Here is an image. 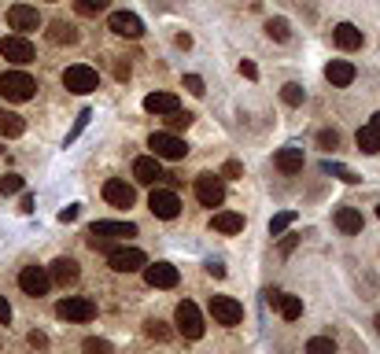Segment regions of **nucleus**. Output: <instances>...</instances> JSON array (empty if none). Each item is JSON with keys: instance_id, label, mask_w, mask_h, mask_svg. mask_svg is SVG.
<instances>
[{"instance_id": "nucleus-1", "label": "nucleus", "mask_w": 380, "mask_h": 354, "mask_svg": "<svg viewBox=\"0 0 380 354\" xmlns=\"http://www.w3.org/2000/svg\"><path fill=\"white\" fill-rule=\"evenodd\" d=\"M129 236H137L133 222H96L89 229V248L93 251H111L115 240H129Z\"/></svg>"}, {"instance_id": "nucleus-2", "label": "nucleus", "mask_w": 380, "mask_h": 354, "mask_svg": "<svg viewBox=\"0 0 380 354\" xmlns=\"http://www.w3.org/2000/svg\"><path fill=\"white\" fill-rule=\"evenodd\" d=\"M34 92H37V81L30 78L26 70L0 74V96H4L8 104H26V100H34Z\"/></svg>"}, {"instance_id": "nucleus-3", "label": "nucleus", "mask_w": 380, "mask_h": 354, "mask_svg": "<svg viewBox=\"0 0 380 354\" xmlns=\"http://www.w3.org/2000/svg\"><path fill=\"white\" fill-rule=\"evenodd\" d=\"M148 148L155 152L159 159H170V163H178V159L189 155V148H184V141L173 130H162V133H151L148 137Z\"/></svg>"}, {"instance_id": "nucleus-4", "label": "nucleus", "mask_w": 380, "mask_h": 354, "mask_svg": "<svg viewBox=\"0 0 380 354\" xmlns=\"http://www.w3.org/2000/svg\"><path fill=\"white\" fill-rule=\"evenodd\" d=\"M173 321H178V332L184 340H200L203 336V314H200V306L196 303H178V310H173Z\"/></svg>"}, {"instance_id": "nucleus-5", "label": "nucleus", "mask_w": 380, "mask_h": 354, "mask_svg": "<svg viewBox=\"0 0 380 354\" xmlns=\"http://www.w3.org/2000/svg\"><path fill=\"white\" fill-rule=\"evenodd\" d=\"M107 262H111L115 273H137L148 266V255L140 248H111L107 251Z\"/></svg>"}, {"instance_id": "nucleus-6", "label": "nucleus", "mask_w": 380, "mask_h": 354, "mask_svg": "<svg viewBox=\"0 0 380 354\" xmlns=\"http://www.w3.org/2000/svg\"><path fill=\"white\" fill-rule=\"evenodd\" d=\"M148 210L155 214V218H162V222L178 218V214H181V199H178V192H170V188H155V185H151Z\"/></svg>"}, {"instance_id": "nucleus-7", "label": "nucleus", "mask_w": 380, "mask_h": 354, "mask_svg": "<svg viewBox=\"0 0 380 354\" xmlns=\"http://www.w3.org/2000/svg\"><path fill=\"white\" fill-rule=\"evenodd\" d=\"M63 85H67L70 92L85 96V92H96L100 78H96V70H93V67H85V63H74V67L63 70Z\"/></svg>"}, {"instance_id": "nucleus-8", "label": "nucleus", "mask_w": 380, "mask_h": 354, "mask_svg": "<svg viewBox=\"0 0 380 354\" xmlns=\"http://www.w3.org/2000/svg\"><path fill=\"white\" fill-rule=\"evenodd\" d=\"M196 199L203 203V207H222V203H225L222 174H200L196 177Z\"/></svg>"}, {"instance_id": "nucleus-9", "label": "nucleus", "mask_w": 380, "mask_h": 354, "mask_svg": "<svg viewBox=\"0 0 380 354\" xmlns=\"http://www.w3.org/2000/svg\"><path fill=\"white\" fill-rule=\"evenodd\" d=\"M211 317L214 325H240L244 321V306L233 295H214L211 299Z\"/></svg>"}, {"instance_id": "nucleus-10", "label": "nucleus", "mask_w": 380, "mask_h": 354, "mask_svg": "<svg viewBox=\"0 0 380 354\" xmlns=\"http://www.w3.org/2000/svg\"><path fill=\"white\" fill-rule=\"evenodd\" d=\"M0 56L8 63H19V67H26V63H34V45L26 41V34H12L0 41Z\"/></svg>"}, {"instance_id": "nucleus-11", "label": "nucleus", "mask_w": 380, "mask_h": 354, "mask_svg": "<svg viewBox=\"0 0 380 354\" xmlns=\"http://www.w3.org/2000/svg\"><path fill=\"white\" fill-rule=\"evenodd\" d=\"M56 314L63 321H93L96 317V303H93V299H85V295H67L56 306Z\"/></svg>"}, {"instance_id": "nucleus-12", "label": "nucleus", "mask_w": 380, "mask_h": 354, "mask_svg": "<svg viewBox=\"0 0 380 354\" xmlns=\"http://www.w3.org/2000/svg\"><path fill=\"white\" fill-rule=\"evenodd\" d=\"M19 288H23L26 295H48L52 273L45 270V266H23V273H19Z\"/></svg>"}, {"instance_id": "nucleus-13", "label": "nucleus", "mask_w": 380, "mask_h": 354, "mask_svg": "<svg viewBox=\"0 0 380 354\" xmlns=\"http://www.w3.org/2000/svg\"><path fill=\"white\" fill-rule=\"evenodd\" d=\"M8 26L19 30V34H30V30H37V26H41L37 8H30V4H12V8H8Z\"/></svg>"}, {"instance_id": "nucleus-14", "label": "nucleus", "mask_w": 380, "mask_h": 354, "mask_svg": "<svg viewBox=\"0 0 380 354\" xmlns=\"http://www.w3.org/2000/svg\"><path fill=\"white\" fill-rule=\"evenodd\" d=\"M144 281L151 288H178L181 273H178V266H170V262H151V266H144Z\"/></svg>"}, {"instance_id": "nucleus-15", "label": "nucleus", "mask_w": 380, "mask_h": 354, "mask_svg": "<svg viewBox=\"0 0 380 354\" xmlns=\"http://www.w3.org/2000/svg\"><path fill=\"white\" fill-rule=\"evenodd\" d=\"M133 177L140 181V185H159L162 177V163H159V155L151 152V155H140V159H133Z\"/></svg>"}, {"instance_id": "nucleus-16", "label": "nucleus", "mask_w": 380, "mask_h": 354, "mask_svg": "<svg viewBox=\"0 0 380 354\" xmlns=\"http://www.w3.org/2000/svg\"><path fill=\"white\" fill-rule=\"evenodd\" d=\"M104 199L111 203V207H122L126 210V207H133V203H137V188L126 185V181H118V177H111L104 185Z\"/></svg>"}, {"instance_id": "nucleus-17", "label": "nucleus", "mask_w": 380, "mask_h": 354, "mask_svg": "<svg viewBox=\"0 0 380 354\" xmlns=\"http://www.w3.org/2000/svg\"><path fill=\"white\" fill-rule=\"evenodd\" d=\"M107 26H111L118 37H140L144 34V23H140L133 12H115L111 19H107Z\"/></svg>"}, {"instance_id": "nucleus-18", "label": "nucleus", "mask_w": 380, "mask_h": 354, "mask_svg": "<svg viewBox=\"0 0 380 354\" xmlns=\"http://www.w3.org/2000/svg\"><path fill=\"white\" fill-rule=\"evenodd\" d=\"M211 229L214 233H222V236H236V233H244V214H236V210H218L211 218Z\"/></svg>"}, {"instance_id": "nucleus-19", "label": "nucleus", "mask_w": 380, "mask_h": 354, "mask_svg": "<svg viewBox=\"0 0 380 354\" xmlns=\"http://www.w3.org/2000/svg\"><path fill=\"white\" fill-rule=\"evenodd\" d=\"M181 107V100L173 92H151V96H144V111H151V115H173Z\"/></svg>"}, {"instance_id": "nucleus-20", "label": "nucleus", "mask_w": 380, "mask_h": 354, "mask_svg": "<svg viewBox=\"0 0 380 354\" xmlns=\"http://www.w3.org/2000/svg\"><path fill=\"white\" fill-rule=\"evenodd\" d=\"M332 41H336V45H340L343 52H354V48H362V30H358V26H351V23H340V26H336L332 30Z\"/></svg>"}, {"instance_id": "nucleus-21", "label": "nucleus", "mask_w": 380, "mask_h": 354, "mask_svg": "<svg viewBox=\"0 0 380 354\" xmlns=\"http://www.w3.org/2000/svg\"><path fill=\"white\" fill-rule=\"evenodd\" d=\"M274 163H277V170H281V174H299V170H303V148H296V144L281 148Z\"/></svg>"}, {"instance_id": "nucleus-22", "label": "nucleus", "mask_w": 380, "mask_h": 354, "mask_svg": "<svg viewBox=\"0 0 380 354\" xmlns=\"http://www.w3.org/2000/svg\"><path fill=\"white\" fill-rule=\"evenodd\" d=\"M362 214H358L354 207H340L336 210V229L340 233H347V236H354V233H362Z\"/></svg>"}, {"instance_id": "nucleus-23", "label": "nucleus", "mask_w": 380, "mask_h": 354, "mask_svg": "<svg viewBox=\"0 0 380 354\" xmlns=\"http://www.w3.org/2000/svg\"><path fill=\"white\" fill-rule=\"evenodd\" d=\"M52 281H56V284H74V281H78V262H74V259H56V262H52Z\"/></svg>"}, {"instance_id": "nucleus-24", "label": "nucleus", "mask_w": 380, "mask_h": 354, "mask_svg": "<svg viewBox=\"0 0 380 354\" xmlns=\"http://www.w3.org/2000/svg\"><path fill=\"white\" fill-rule=\"evenodd\" d=\"M325 78H329L332 85H351L354 81V67L347 59H332L329 67H325Z\"/></svg>"}, {"instance_id": "nucleus-25", "label": "nucleus", "mask_w": 380, "mask_h": 354, "mask_svg": "<svg viewBox=\"0 0 380 354\" xmlns=\"http://www.w3.org/2000/svg\"><path fill=\"white\" fill-rule=\"evenodd\" d=\"M23 133H26L23 115H15V111H0V137H23Z\"/></svg>"}, {"instance_id": "nucleus-26", "label": "nucleus", "mask_w": 380, "mask_h": 354, "mask_svg": "<svg viewBox=\"0 0 380 354\" xmlns=\"http://www.w3.org/2000/svg\"><path fill=\"white\" fill-rule=\"evenodd\" d=\"M277 314L285 317V321H296V317H303V299H299V295H285V292H281Z\"/></svg>"}, {"instance_id": "nucleus-27", "label": "nucleus", "mask_w": 380, "mask_h": 354, "mask_svg": "<svg viewBox=\"0 0 380 354\" xmlns=\"http://www.w3.org/2000/svg\"><path fill=\"white\" fill-rule=\"evenodd\" d=\"M354 141H358V148H362L365 155H377V152H380V133L373 130V126H362Z\"/></svg>"}, {"instance_id": "nucleus-28", "label": "nucleus", "mask_w": 380, "mask_h": 354, "mask_svg": "<svg viewBox=\"0 0 380 354\" xmlns=\"http://www.w3.org/2000/svg\"><path fill=\"white\" fill-rule=\"evenodd\" d=\"M48 41H52V45H74V41H78V30L67 26V23H52Z\"/></svg>"}, {"instance_id": "nucleus-29", "label": "nucleus", "mask_w": 380, "mask_h": 354, "mask_svg": "<svg viewBox=\"0 0 380 354\" xmlns=\"http://www.w3.org/2000/svg\"><path fill=\"white\" fill-rule=\"evenodd\" d=\"M281 100H285L288 107H299L303 100H307V89H303V85H296V81H288L285 89H281Z\"/></svg>"}, {"instance_id": "nucleus-30", "label": "nucleus", "mask_w": 380, "mask_h": 354, "mask_svg": "<svg viewBox=\"0 0 380 354\" xmlns=\"http://www.w3.org/2000/svg\"><path fill=\"white\" fill-rule=\"evenodd\" d=\"M292 222H296V210H281L277 218H269V236H285Z\"/></svg>"}, {"instance_id": "nucleus-31", "label": "nucleus", "mask_w": 380, "mask_h": 354, "mask_svg": "<svg viewBox=\"0 0 380 354\" xmlns=\"http://www.w3.org/2000/svg\"><path fill=\"white\" fill-rule=\"evenodd\" d=\"M266 34L274 37V41H288V37H292L288 19H269V23H266Z\"/></svg>"}, {"instance_id": "nucleus-32", "label": "nucleus", "mask_w": 380, "mask_h": 354, "mask_svg": "<svg viewBox=\"0 0 380 354\" xmlns=\"http://www.w3.org/2000/svg\"><path fill=\"white\" fill-rule=\"evenodd\" d=\"M167 126H170L173 133H181V130H189V126H192V115H189V111H181V107H178L173 115H167Z\"/></svg>"}, {"instance_id": "nucleus-33", "label": "nucleus", "mask_w": 380, "mask_h": 354, "mask_svg": "<svg viewBox=\"0 0 380 354\" xmlns=\"http://www.w3.org/2000/svg\"><path fill=\"white\" fill-rule=\"evenodd\" d=\"M107 4H111V0H74V8H78V15H100Z\"/></svg>"}, {"instance_id": "nucleus-34", "label": "nucleus", "mask_w": 380, "mask_h": 354, "mask_svg": "<svg viewBox=\"0 0 380 354\" xmlns=\"http://www.w3.org/2000/svg\"><path fill=\"white\" fill-rule=\"evenodd\" d=\"M144 332H148L151 340H159V343H167V340H170V328L162 325V321H148V325H144Z\"/></svg>"}, {"instance_id": "nucleus-35", "label": "nucleus", "mask_w": 380, "mask_h": 354, "mask_svg": "<svg viewBox=\"0 0 380 354\" xmlns=\"http://www.w3.org/2000/svg\"><path fill=\"white\" fill-rule=\"evenodd\" d=\"M184 89H189L192 96H203V92H207V85H203L200 74H184Z\"/></svg>"}, {"instance_id": "nucleus-36", "label": "nucleus", "mask_w": 380, "mask_h": 354, "mask_svg": "<svg viewBox=\"0 0 380 354\" xmlns=\"http://www.w3.org/2000/svg\"><path fill=\"white\" fill-rule=\"evenodd\" d=\"M307 351H314V354H318V351H336V340H329V336H314V340L307 343Z\"/></svg>"}, {"instance_id": "nucleus-37", "label": "nucleus", "mask_w": 380, "mask_h": 354, "mask_svg": "<svg viewBox=\"0 0 380 354\" xmlns=\"http://www.w3.org/2000/svg\"><path fill=\"white\" fill-rule=\"evenodd\" d=\"M325 170H329V174H336V177H343L347 181V185H354V174H351V170H347V166H340V163H325Z\"/></svg>"}, {"instance_id": "nucleus-38", "label": "nucleus", "mask_w": 380, "mask_h": 354, "mask_svg": "<svg viewBox=\"0 0 380 354\" xmlns=\"http://www.w3.org/2000/svg\"><path fill=\"white\" fill-rule=\"evenodd\" d=\"M19 188H23V177H19V174H4V177H0V192H19Z\"/></svg>"}, {"instance_id": "nucleus-39", "label": "nucleus", "mask_w": 380, "mask_h": 354, "mask_svg": "<svg viewBox=\"0 0 380 354\" xmlns=\"http://www.w3.org/2000/svg\"><path fill=\"white\" fill-rule=\"evenodd\" d=\"M318 144L321 148H340V133H336V130H321L318 133Z\"/></svg>"}, {"instance_id": "nucleus-40", "label": "nucleus", "mask_w": 380, "mask_h": 354, "mask_svg": "<svg viewBox=\"0 0 380 354\" xmlns=\"http://www.w3.org/2000/svg\"><path fill=\"white\" fill-rule=\"evenodd\" d=\"M240 174H244V166L236 163V159H229V163L222 166V177H240Z\"/></svg>"}, {"instance_id": "nucleus-41", "label": "nucleus", "mask_w": 380, "mask_h": 354, "mask_svg": "<svg viewBox=\"0 0 380 354\" xmlns=\"http://www.w3.org/2000/svg\"><path fill=\"white\" fill-rule=\"evenodd\" d=\"M85 351H93V354L104 351L107 354V351H111V343H107V340H85Z\"/></svg>"}, {"instance_id": "nucleus-42", "label": "nucleus", "mask_w": 380, "mask_h": 354, "mask_svg": "<svg viewBox=\"0 0 380 354\" xmlns=\"http://www.w3.org/2000/svg\"><path fill=\"white\" fill-rule=\"evenodd\" d=\"M240 74H244V78H251V81H255V78H258V67H255L251 59H240Z\"/></svg>"}, {"instance_id": "nucleus-43", "label": "nucleus", "mask_w": 380, "mask_h": 354, "mask_svg": "<svg viewBox=\"0 0 380 354\" xmlns=\"http://www.w3.org/2000/svg\"><path fill=\"white\" fill-rule=\"evenodd\" d=\"M296 244H299V236H285V240H281V255H292V251H296Z\"/></svg>"}, {"instance_id": "nucleus-44", "label": "nucleus", "mask_w": 380, "mask_h": 354, "mask_svg": "<svg viewBox=\"0 0 380 354\" xmlns=\"http://www.w3.org/2000/svg\"><path fill=\"white\" fill-rule=\"evenodd\" d=\"M277 303H281V292H277V288H266V306L277 310Z\"/></svg>"}, {"instance_id": "nucleus-45", "label": "nucleus", "mask_w": 380, "mask_h": 354, "mask_svg": "<svg viewBox=\"0 0 380 354\" xmlns=\"http://www.w3.org/2000/svg\"><path fill=\"white\" fill-rule=\"evenodd\" d=\"M115 78H118V81L129 78V63H115Z\"/></svg>"}, {"instance_id": "nucleus-46", "label": "nucleus", "mask_w": 380, "mask_h": 354, "mask_svg": "<svg viewBox=\"0 0 380 354\" xmlns=\"http://www.w3.org/2000/svg\"><path fill=\"white\" fill-rule=\"evenodd\" d=\"M74 218H78V207H63L59 210V222H74Z\"/></svg>"}, {"instance_id": "nucleus-47", "label": "nucleus", "mask_w": 380, "mask_h": 354, "mask_svg": "<svg viewBox=\"0 0 380 354\" xmlns=\"http://www.w3.org/2000/svg\"><path fill=\"white\" fill-rule=\"evenodd\" d=\"M45 332H30V347H45Z\"/></svg>"}, {"instance_id": "nucleus-48", "label": "nucleus", "mask_w": 380, "mask_h": 354, "mask_svg": "<svg viewBox=\"0 0 380 354\" xmlns=\"http://www.w3.org/2000/svg\"><path fill=\"white\" fill-rule=\"evenodd\" d=\"M0 321H4V325L12 321V306H8V299H0Z\"/></svg>"}, {"instance_id": "nucleus-49", "label": "nucleus", "mask_w": 380, "mask_h": 354, "mask_svg": "<svg viewBox=\"0 0 380 354\" xmlns=\"http://www.w3.org/2000/svg\"><path fill=\"white\" fill-rule=\"evenodd\" d=\"M207 273L211 277H225V266L222 262H207Z\"/></svg>"}, {"instance_id": "nucleus-50", "label": "nucleus", "mask_w": 380, "mask_h": 354, "mask_svg": "<svg viewBox=\"0 0 380 354\" xmlns=\"http://www.w3.org/2000/svg\"><path fill=\"white\" fill-rule=\"evenodd\" d=\"M173 41H178V48H192V37H189V34H178Z\"/></svg>"}, {"instance_id": "nucleus-51", "label": "nucleus", "mask_w": 380, "mask_h": 354, "mask_svg": "<svg viewBox=\"0 0 380 354\" xmlns=\"http://www.w3.org/2000/svg\"><path fill=\"white\" fill-rule=\"evenodd\" d=\"M369 126H373V130H377V133H380V111H377V115H373V118H369Z\"/></svg>"}, {"instance_id": "nucleus-52", "label": "nucleus", "mask_w": 380, "mask_h": 354, "mask_svg": "<svg viewBox=\"0 0 380 354\" xmlns=\"http://www.w3.org/2000/svg\"><path fill=\"white\" fill-rule=\"evenodd\" d=\"M377 332H380V317H377Z\"/></svg>"}, {"instance_id": "nucleus-53", "label": "nucleus", "mask_w": 380, "mask_h": 354, "mask_svg": "<svg viewBox=\"0 0 380 354\" xmlns=\"http://www.w3.org/2000/svg\"><path fill=\"white\" fill-rule=\"evenodd\" d=\"M377 218H380V207H377Z\"/></svg>"}]
</instances>
